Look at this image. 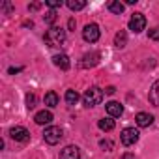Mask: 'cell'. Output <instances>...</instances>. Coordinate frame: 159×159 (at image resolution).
<instances>
[{
    "instance_id": "1",
    "label": "cell",
    "mask_w": 159,
    "mask_h": 159,
    "mask_svg": "<svg viewBox=\"0 0 159 159\" xmlns=\"http://www.w3.org/2000/svg\"><path fill=\"white\" fill-rule=\"evenodd\" d=\"M66 41V30L60 26H51L45 34V43L49 47H62Z\"/></svg>"
},
{
    "instance_id": "2",
    "label": "cell",
    "mask_w": 159,
    "mask_h": 159,
    "mask_svg": "<svg viewBox=\"0 0 159 159\" xmlns=\"http://www.w3.org/2000/svg\"><path fill=\"white\" fill-rule=\"evenodd\" d=\"M101 101H103V90L98 88V86L88 88V90L84 92V96H83V103H84V107H88V109L99 105Z\"/></svg>"
},
{
    "instance_id": "3",
    "label": "cell",
    "mask_w": 159,
    "mask_h": 159,
    "mask_svg": "<svg viewBox=\"0 0 159 159\" xmlns=\"http://www.w3.org/2000/svg\"><path fill=\"white\" fill-rule=\"evenodd\" d=\"M43 139H45L47 144H58L60 139H62V129L56 127V125H49L43 131Z\"/></svg>"
},
{
    "instance_id": "4",
    "label": "cell",
    "mask_w": 159,
    "mask_h": 159,
    "mask_svg": "<svg viewBox=\"0 0 159 159\" xmlns=\"http://www.w3.org/2000/svg\"><path fill=\"white\" fill-rule=\"evenodd\" d=\"M99 36H101V30H99V26H98L96 23L86 25V26H84V30H83V38H84V41L96 43V41L99 39Z\"/></svg>"
},
{
    "instance_id": "5",
    "label": "cell",
    "mask_w": 159,
    "mask_h": 159,
    "mask_svg": "<svg viewBox=\"0 0 159 159\" xmlns=\"http://www.w3.org/2000/svg\"><path fill=\"white\" fill-rule=\"evenodd\" d=\"M120 140H122L124 146H133V144L139 140V131H137L135 127H125V129H122V133H120Z\"/></svg>"
},
{
    "instance_id": "6",
    "label": "cell",
    "mask_w": 159,
    "mask_h": 159,
    "mask_svg": "<svg viewBox=\"0 0 159 159\" xmlns=\"http://www.w3.org/2000/svg\"><path fill=\"white\" fill-rule=\"evenodd\" d=\"M144 28H146V17L142 13H133L131 19H129V30H133L135 34H139Z\"/></svg>"
},
{
    "instance_id": "7",
    "label": "cell",
    "mask_w": 159,
    "mask_h": 159,
    "mask_svg": "<svg viewBox=\"0 0 159 159\" xmlns=\"http://www.w3.org/2000/svg\"><path fill=\"white\" fill-rule=\"evenodd\" d=\"M10 137H11L13 140H17V142H26V140L30 139V133H28L26 127H23V125H15V127L10 129Z\"/></svg>"
},
{
    "instance_id": "8",
    "label": "cell",
    "mask_w": 159,
    "mask_h": 159,
    "mask_svg": "<svg viewBox=\"0 0 159 159\" xmlns=\"http://www.w3.org/2000/svg\"><path fill=\"white\" fill-rule=\"evenodd\" d=\"M99 52H88V54H84L83 56V60H81V67H94V66H98L99 64Z\"/></svg>"
},
{
    "instance_id": "9",
    "label": "cell",
    "mask_w": 159,
    "mask_h": 159,
    "mask_svg": "<svg viewBox=\"0 0 159 159\" xmlns=\"http://www.w3.org/2000/svg\"><path fill=\"white\" fill-rule=\"evenodd\" d=\"M105 109H107V114H109L111 118H118V116L124 114V107H122L118 101H109Z\"/></svg>"
},
{
    "instance_id": "10",
    "label": "cell",
    "mask_w": 159,
    "mask_h": 159,
    "mask_svg": "<svg viewBox=\"0 0 159 159\" xmlns=\"http://www.w3.org/2000/svg\"><path fill=\"white\" fill-rule=\"evenodd\" d=\"M60 159H81V152L77 146H66L60 152Z\"/></svg>"
},
{
    "instance_id": "11",
    "label": "cell",
    "mask_w": 159,
    "mask_h": 159,
    "mask_svg": "<svg viewBox=\"0 0 159 159\" xmlns=\"http://www.w3.org/2000/svg\"><path fill=\"white\" fill-rule=\"evenodd\" d=\"M34 122L39 124V125H47V124L52 122V112L51 111H39V112H36Z\"/></svg>"
},
{
    "instance_id": "12",
    "label": "cell",
    "mask_w": 159,
    "mask_h": 159,
    "mask_svg": "<svg viewBox=\"0 0 159 159\" xmlns=\"http://www.w3.org/2000/svg\"><path fill=\"white\" fill-rule=\"evenodd\" d=\"M135 122H137L139 127H150V125L153 124V116L148 114V112H139V114L135 116Z\"/></svg>"
},
{
    "instance_id": "13",
    "label": "cell",
    "mask_w": 159,
    "mask_h": 159,
    "mask_svg": "<svg viewBox=\"0 0 159 159\" xmlns=\"http://www.w3.org/2000/svg\"><path fill=\"white\" fill-rule=\"evenodd\" d=\"M52 62H54V66L56 67H60V69H69V58H67V54H54L52 56Z\"/></svg>"
},
{
    "instance_id": "14",
    "label": "cell",
    "mask_w": 159,
    "mask_h": 159,
    "mask_svg": "<svg viewBox=\"0 0 159 159\" xmlns=\"http://www.w3.org/2000/svg\"><path fill=\"white\" fill-rule=\"evenodd\" d=\"M150 103L152 105H155V107H159V81H155L153 84H152V88H150Z\"/></svg>"
},
{
    "instance_id": "15",
    "label": "cell",
    "mask_w": 159,
    "mask_h": 159,
    "mask_svg": "<svg viewBox=\"0 0 159 159\" xmlns=\"http://www.w3.org/2000/svg\"><path fill=\"white\" fill-rule=\"evenodd\" d=\"M114 45H116L118 49H124V47L127 45V34H125L124 30H120V32L116 34V38H114Z\"/></svg>"
},
{
    "instance_id": "16",
    "label": "cell",
    "mask_w": 159,
    "mask_h": 159,
    "mask_svg": "<svg viewBox=\"0 0 159 159\" xmlns=\"http://www.w3.org/2000/svg\"><path fill=\"white\" fill-rule=\"evenodd\" d=\"M45 105L47 107H51V109H54L56 105H58V96H56V92H47L45 94Z\"/></svg>"
},
{
    "instance_id": "17",
    "label": "cell",
    "mask_w": 159,
    "mask_h": 159,
    "mask_svg": "<svg viewBox=\"0 0 159 159\" xmlns=\"http://www.w3.org/2000/svg\"><path fill=\"white\" fill-rule=\"evenodd\" d=\"M98 125H99V129H101V131H112V129H114V120L109 116V118L99 120V122H98Z\"/></svg>"
},
{
    "instance_id": "18",
    "label": "cell",
    "mask_w": 159,
    "mask_h": 159,
    "mask_svg": "<svg viewBox=\"0 0 159 159\" xmlns=\"http://www.w3.org/2000/svg\"><path fill=\"white\" fill-rule=\"evenodd\" d=\"M109 11H112L116 15H122L124 13V4L120 2V0H111L109 2Z\"/></svg>"
},
{
    "instance_id": "19",
    "label": "cell",
    "mask_w": 159,
    "mask_h": 159,
    "mask_svg": "<svg viewBox=\"0 0 159 159\" xmlns=\"http://www.w3.org/2000/svg\"><path fill=\"white\" fill-rule=\"evenodd\" d=\"M67 8L71 11H79V10L86 8V2H84V0H67Z\"/></svg>"
},
{
    "instance_id": "20",
    "label": "cell",
    "mask_w": 159,
    "mask_h": 159,
    "mask_svg": "<svg viewBox=\"0 0 159 159\" xmlns=\"http://www.w3.org/2000/svg\"><path fill=\"white\" fill-rule=\"evenodd\" d=\"M64 99H66L67 105H77V101H79V94H77L75 90H67L66 96H64Z\"/></svg>"
},
{
    "instance_id": "21",
    "label": "cell",
    "mask_w": 159,
    "mask_h": 159,
    "mask_svg": "<svg viewBox=\"0 0 159 159\" xmlns=\"http://www.w3.org/2000/svg\"><path fill=\"white\" fill-rule=\"evenodd\" d=\"M43 21H45L47 25H52V23L56 21V11H54V10H51V11H47V13L43 15Z\"/></svg>"
},
{
    "instance_id": "22",
    "label": "cell",
    "mask_w": 159,
    "mask_h": 159,
    "mask_svg": "<svg viewBox=\"0 0 159 159\" xmlns=\"http://www.w3.org/2000/svg\"><path fill=\"white\" fill-rule=\"evenodd\" d=\"M26 107H28V109H34V107H36V96H34V94H28V96H26Z\"/></svg>"
},
{
    "instance_id": "23",
    "label": "cell",
    "mask_w": 159,
    "mask_h": 159,
    "mask_svg": "<svg viewBox=\"0 0 159 159\" xmlns=\"http://www.w3.org/2000/svg\"><path fill=\"white\" fill-rule=\"evenodd\" d=\"M51 10H56V8H60L62 6V0H47V2H45Z\"/></svg>"
},
{
    "instance_id": "24",
    "label": "cell",
    "mask_w": 159,
    "mask_h": 159,
    "mask_svg": "<svg viewBox=\"0 0 159 159\" xmlns=\"http://www.w3.org/2000/svg\"><path fill=\"white\" fill-rule=\"evenodd\" d=\"M148 36H150V39H155V41H159V30H157V28L150 30V32H148Z\"/></svg>"
},
{
    "instance_id": "25",
    "label": "cell",
    "mask_w": 159,
    "mask_h": 159,
    "mask_svg": "<svg viewBox=\"0 0 159 159\" xmlns=\"http://www.w3.org/2000/svg\"><path fill=\"white\" fill-rule=\"evenodd\" d=\"M99 146H101L103 150H111V148H112V142H111V140H101Z\"/></svg>"
},
{
    "instance_id": "26",
    "label": "cell",
    "mask_w": 159,
    "mask_h": 159,
    "mask_svg": "<svg viewBox=\"0 0 159 159\" xmlns=\"http://www.w3.org/2000/svg\"><path fill=\"white\" fill-rule=\"evenodd\" d=\"M2 10H4V11H11V4H10V2H4V4H2Z\"/></svg>"
},
{
    "instance_id": "27",
    "label": "cell",
    "mask_w": 159,
    "mask_h": 159,
    "mask_svg": "<svg viewBox=\"0 0 159 159\" xmlns=\"http://www.w3.org/2000/svg\"><path fill=\"white\" fill-rule=\"evenodd\" d=\"M67 28H69V30L75 28V19H69V21H67Z\"/></svg>"
},
{
    "instance_id": "28",
    "label": "cell",
    "mask_w": 159,
    "mask_h": 159,
    "mask_svg": "<svg viewBox=\"0 0 159 159\" xmlns=\"http://www.w3.org/2000/svg\"><path fill=\"white\" fill-rule=\"evenodd\" d=\"M120 159H135V155H133V153H124Z\"/></svg>"
},
{
    "instance_id": "29",
    "label": "cell",
    "mask_w": 159,
    "mask_h": 159,
    "mask_svg": "<svg viewBox=\"0 0 159 159\" xmlns=\"http://www.w3.org/2000/svg\"><path fill=\"white\" fill-rule=\"evenodd\" d=\"M28 10L30 11H36V10H39V4H32V6H28Z\"/></svg>"
},
{
    "instance_id": "30",
    "label": "cell",
    "mask_w": 159,
    "mask_h": 159,
    "mask_svg": "<svg viewBox=\"0 0 159 159\" xmlns=\"http://www.w3.org/2000/svg\"><path fill=\"white\" fill-rule=\"evenodd\" d=\"M21 69H23V67H10V73H11V75H13V73H19V71H21Z\"/></svg>"
},
{
    "instance_id": "31",
    "label": "cell",
    "mask_w": 159,
    "mask_h": 159,
    "mask_svg": "<svg viewBox=\"0 0 159 159\" xmlns=\"http://www.w3.org/2000/svg\"><path fill=\"white\" fill-rule=\"evenodd\" d=\"M105 92H107V94H114V92H116V88H114V86H109Z\"/></svg>"
}]
</instances>
